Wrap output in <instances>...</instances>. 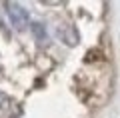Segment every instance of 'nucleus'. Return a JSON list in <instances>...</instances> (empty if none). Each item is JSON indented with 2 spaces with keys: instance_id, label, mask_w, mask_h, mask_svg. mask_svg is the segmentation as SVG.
<instances>
[{
  "instance_id": "obj_1",
  "label": "nucleus",
  "mask_w": 120,
  "mask_h": 118,
  "mask_svg": "<svg viewBox=\"0 0 120 118\" xmlns=\"http://www.w3.org/2000/svg\"><path fill=\"white\" fill-rule=\"evenodd\" d=\"M4 8H6V14H8V18H10V22H12L14 28L24 30L26 26L30 24L28 12H26L20 4H16V2H4Z\"/></svg>"
},
{
  "instance_id": "obj_2",
  "label": "nucleus",
  "mask_w": 120,
  "mask_h": 118,
  "mask_svg": "<svg viewBox=\"0 0 120 118\" xmlns=\"http://www.w3.org/2000/svg\"><path fill=\"white\" fill-rule=\"evenodd\" d=\"M32 32H34V36L38 38L40 42L46 40V30H44V26L40 24V22H34V24H32Z\"/></svg>"
},
{
  "instance_id": "obj_3",
  "label": "nucleus",
  "mask_w": 120,
  "mask_h": 118,
  "mask_svg": "<svg viewBox=\"0 0 120 118\" xmlns=\"http://www.w3.org/2000/svg\"><path fill=\"white\" fill-rule=\"evenodd\" d=\"M4 104H6V98L2 96V94H0V108H2V106H4Z\"/></svg>"
}]
</instances>
